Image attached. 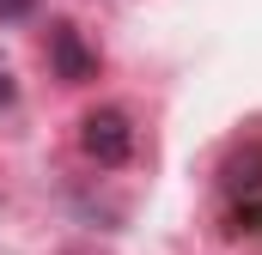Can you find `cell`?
I'll return each instance as SVG.
<instances>
[{
  "instance_id": "cell-3",
  "label": "cell",
  "mask_w": 262,
  "mask_h": 255,
  "mask_svg": "<svg viewBox=\"0 0 262 255\" xmlns=\"http://www.w3.org/2000/svg\"><path fill=\"white\" fill-rule=\"evenodd\" d=\"M31 12H37V0H0V24H18Z\"/></svg>"
},
{
  "instance_id": "cell-2",
  "label": "cell",
  "mask_w": 262,
  "mask_h": 255,
  "mask_svg": "<svg viewBox=\"0 0 262 255\" xmlns=\"http://www.w3.org/2000/svg\"><path fill=\"white\" fill-rule=\"evenodd\" d=\"M49 61H55V73H61L67 85H85V79L98 73V55L79 43L73 24H55V31H49Z\"/></svg>"
},
{
  "instance_id": "cell-4",
  "label": "cell",
  "mask_w": 262,
  "mask_h": 255,
  "mask_svg": "<svg viewBox=\"0 0 262 255\" xmlns=\"http://www.w3.org/2000/svg\"><path fill=\"white\" fill-rule=\"evenodd\" d=\"M12 104V73H6V61H0V110Z\"/></svg>"
},
{
  "instance_id": "cell-1",
  "label": "cell",
  "mask_w": 262,
  "mask_h": 255,
  "mask_svg": "<svg viewBox=\"0 0 262 255\" xmlns=\"http://www.w3.org/2000/svg\"><path fill=\"white\" fill-rule=\"evenodd\" d=\"M79 152H85L92 164H104V170L128 164V152H134L128 116H122V110H92V116L79 122Z\"/></svg>"
}]
</instances>
